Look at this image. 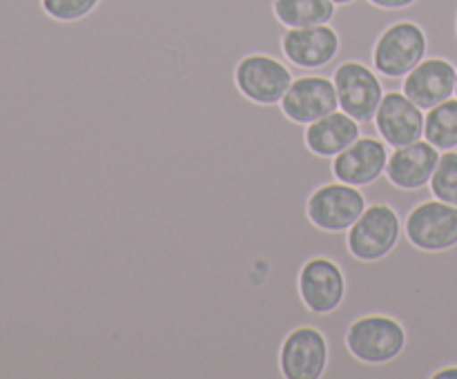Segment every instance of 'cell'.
<instances>
[{
  "label": "cell",
  "mask_w": 457,
  "mask_h": 379,
  "mask_svg": "<svg viewBox=\"0 0 457 379\" xmlns=\"http://www.w3.org/2000/svg\"><path fill=\"white\" fill-rule=\"evenodd\" d=\"M275 13L288 29L330 25L337 13L333 0H275Z\"/></svg>",
  "instance_id": "cell-17"
},
{
  "label": "cell",
  "mask_w": 457,
  "mask_h": 379,
  "mask_svg": "<svg viewBox=\"0 0 457 379\" xmlns=\"http://www.w3.org/2000/svg\"><path fill=\"white\" fill-rule=\"evenodd\" d=\"M431 379H457V364L445 366V368L437 370Z\"/></svg>",
  "instance_id": "cell-22"
},
{
  "label": "cell",
  "mask_w": 457,
  "mask_h": 379,
  "mask_svg": "<svg viewBox=\"0 0 457 379\" xmlns=\"http://www.w3.org/2000/svg\"><path fill=\"white\" fill-rule=\"evenodd\" d=\"M428 187L436 199L457 205V150L442 152Z\"/></svg>",
  "instance_id": "cell-19"
},
{
  "label": "cell",
  "mask_w": 457,
  "mask_h": 379,
  "mask_svg": "<svg viewBox=\"0 0 457 379\" xmlns=\"http://www.w3.org/2000/svg\"><path fill=\"white\" fill-rule=\"evenodd\" d=\"M333 83L337 89L339 110L361 125V134L378 136L375 129V114L384 98V85L373 65L360 61H346L335 67Z\"/></svg>",
  "instance_id": "cell-2"
},
{
  "label": "cell",
  "mask_w": 457,
  "mask_h": 379,
  "mask_svg": "<svg viewBox=\"0 0 457 379\" xmlns=\"http://www.w3.org/2000/svg\"><path fill=\"white\" fill-rule=\"evenodd\" d=\"M299 294L302 301L317 317H335V312L342 310L348 294V279L344 268L333 257L308 259L299 272Z\"/></svg>",
  "instance_id": "cell-5"
},
{
  "label": "cell",
  "mask_w": 457,
  "mask_h": 379,
  "mask_svg": "<svg viewBox=\"0 0 457 379\" xmlns=\"http://www.w3.org/2000/svg\"><path fill=\"white\" fill-rule=\"evenodd\" d=\"M235 80L241 94L259 105H279L284 94L295 80L293 67L270 54L254 52L241 58Z\"/></svg>",
  "instance_id": "cell-7"
},
{
  "label": "cell",
  "mask_w": 457,
  "mask_h": 379,
  "mask_svg": "<svg viewBox=\"0 0 457 379\" xmlns=\"http://www.w3.org/2000/svg\"><path fill=\"white\" fill-rule=\"evenodd\" d=\"M369 205L364 190L342 181L317 187L308 199V217L326 232H348Z\"/></svg>",
  "instance_id": "cell-9"
},
{
  "label": "cell",
  "mask_w": 457,
  "mask_h": 379,
  "mask_svg": "<svg viewBox=\"0 0 457 379\" xmlns=\"http://www.w3.org/2000/svg\"><path fill=\"white\" fill-rule=\"evenodd\" d=\"M404 236V221L391 203H369L346 232L348 250L364 263L384 261Z\"/></svg>",
  "instance_id": "cell-3"
},
{
  "label": "cell",
  "mask_w": 457,
  "mask_h": 379,
  "mask_svg": "<svg viewBox=\"0 0 457 379\" xmlns=\"http://www.w3.org/2000/svg\"><path fill=\"white\" fill-rule=\"evenodd\" d=\"M424 116L427 111L415 105L402 89H388L375 114V129L378 136L395 150L424 138Z\"/></svg>",
  "instance_id": "cell-13"
},
{
  "label": "cell",
  "mask_w": 457,
  "mask_h": 379,
  "mask_svg": "<svg viewBox=\"0 0 457 379\" xmlns=\"http://www.w3.org/2000/svg\"><path fill=\"white\" fill-rule=\"evenodd\" d=\"M406 346H409V330L395 315L366 312L348 324V352L361 364L378 368L382 379H391L388 366L404 355Z\"/></svg>",
  "instance_id": "cell-1"
},
{
  "label": "cell",
  "mask_w": 457,
  "mask_h": 379,
  "mask_svg": "<svg viewBox=\"0 0 457 379\" xmlns=\"http://www.w3.org/2000/svg\"><path fill=\"white\" fill-rule=\"evenodd\" d=\"M339 34L333 25L297 27L286 29L281 47L290 67H299L303 74H320L337 58Z\"/></svg>",
  "instance_id": "cell-10"
},
{
  "label": "cell",
  "mask_w": 457,
  "mask_h": 379,
  "mask_svg": "<svg viewBox=\"0 0 457 379\" xmlns=\"http://www.w3.org/2000/svg\"><path fill=\"white\" fill-rule=\"evenodd\" d=\"M101 0H40V7L49 18L61 22H74L89 16Z\"/></svg>",
  "instance_id": "cell-20"
},
{
  "label": "cell",
  "mask_w": 457,
  "mask_h": 379,
  "mask_svg": "<svg viewBox=\"0 0 457 379\" xmlns=\"http://www.w3.org/2000/svg\"><path fill=\"white\" fill-rule=\"evenodd\" d=\"M457 67L446 58L427 56L402 78V92L424 111L455 96Z\"/></svg>",
  "instance_id": "cell-14"
},
{
  "label": "cell",
  "mask_w": 457,
  "mask_h": 379,
  "mask_svg": "<svg viewBox=\"0 0 457 379\" xmlns=\"http://www.w3.org/2000/svg\"><path fill=\"white\" fill-rule=\"evenodd\" d=\"M428 40L413 21H397L379 34L373 47V70L388 78H404L427 58Z\"/></svg>",
  "instance_id": "cell-4"
},
{
  "label": "cell",
  "mask_w": 457,
  "mask_h": 379,
  "mask_svg": "<svg viewBox=\"0 0 457 379\" xmlns=\"http://www.w3.org/2000/svg\"><path fill=\"white\" fill-rule=\"evenodd\" d=\"M455 27H457V25H455Z\"/></svg>",
  "instance_id": "cell-25"
},
{
  "label": "cell",
  "mask_w": 457,
  "mask_h": 379,
  "mask_svg": "<svg viewBox=\"0 0 457 379\" xmlns=\"http://www.w3.org/2000/svg\"><path fill=\"white\" fill-rule=\"evenodd\" d=\"M455 96H457V83H455Z\"/></svg>",
  "instance_id": "cell-24"
},
{
  "label": "cell",
  "mask_w": 457,
  "mask_h": 379,
  "mask_svg": "<svg viewBox=\"0 0 457 379\" xmlns=\"http://www.w3.org/2000/svg\"><path fill=\"white\" fill-rule=\"evenodd\" d=\"M279 105L290 120L299 125H311L339 110L337 89H335L333 78H328V76H297L290 83L288 92L284 94Z\"/></svg>",
  "instance_id": "cell-11"
},
{
  "label": "cell",
  "mask_w": 457,
  "mask_h": 379,
  "mask_svg": "<svg viewBox=\"0 0 457 379\" xmlns=\"http://www.w3.org/2000/svg\"><path fill=\"white\" fill-rule=\"evenodd\" d=\"M424 138L440 152L457 150V96L446 98L440 105L427 110Z\"/></svg>",
  "instance_id": "cell-18"
},
{
  "label": "cell",
  "mask_w": 457,
  "mask_h": 379,
  "mask_svg": "<svg viewBox=\"0 0 457 379\" xmlns=\"http://www.w3.org/2000/svg\"><path fill=\"white\" fill-rule=\"evenodd\" d=\"M393 147L382 136L361 134L353 145L333 159L335 178L355 187H366L384 177Z\"/></svg>",
  "instance_id": "cell-12"
},
{
  "label": "cell",
  "mask_w": 457,
  "mask_h": 379,
  "mask_svg": "<svg viewBox=\"0 0 457 379\" xmlns=\"http://www.w3.org/2000/svg\"><path fill=\"white\" fill-rule=\"evenodd\" d=\"M330 364V343L320 325H297L286 334L279 350L284 379H324Z\"/></svg>",
  "instance_id": "cell-8"
},
{
  "label": "cell",
  "mask_w": 457,
  "mask_h": 379,
  "mask_svg": "<svg viewBox=\"0 0 457 379\" xmlns=\"http://www.w3.org/2000/svg\"><path fill=\"white\" fill-rule=\"evenodd\" d=\"M361 136V125L346 111L335 110L333 114L306 125V143L315 154L335 159L339 152L346 150L348 145Z\"/></svg>",
  "instance_id": "cell-16"
},
{
  "label": "cell",
  "mask_w": 457,
  "mask_h": 379,
  "mask_svg": "<svg viewBox=\"0 0 457 379\" xmlns=\"http://www.w3.org/2000/svg\"><path fill=\"white\" fill-rule=\"evenodd\" d=\"M369 3L379 9H404L411 7L413 3H418V0H369Z\"/></svg>",
  "instance_id": "cell-21"
},
{
  "label": "cell",
  "mask_w": 457,
  "mask_h": 379,
  "mask_svg": "<svg viewBox=\"0 0 457 379\" xmlns=\"http://www.w3.org/2000/svg\"><path fill=\"white\" fill-rule=\"evenodd\" d=\"M404 236L420 250L445 252L457 245V205L424 199L404 218Z\"/></svg>",
  "instance_id": "cell-6"
},
{
  "label": "cell",
  "mask_w": 457,
  "mask_h": 379,
  "mask_svg": "<svg viewBox=\"0 0 457 379\" xmlns=\"http://www.w3.org/2000/svg\"><path fill=\"white\" fill-rule=\"evenodd\" d=\"M442 152L436 145L420 138V141L409 143L391 150L388 165L384 177L400 190H422L431 183L433 172L437 168Z\"/></svg>",
  "instance_id": "cell-15"
},
{
  "label": "cell",
  "mask_w": 457,
  "mask_h": 379,
  "mask_svg": "<svg viewBox=\"0 0 457 379\" xmlns=\"http://www.w3.org/2000/svg\"><path fill=\"white\" fill-rule=\"evenodd\" d=\"M335 4H337V7H342V4H351V3H355V0H333Z\"/></svg>",
  "instance_id": "cell-23"
}]
</instances>
